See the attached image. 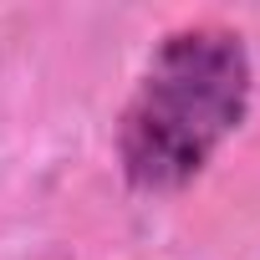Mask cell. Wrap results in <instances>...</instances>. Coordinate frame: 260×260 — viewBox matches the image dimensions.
Instances as JSON below:
<instances>
[{"label": "cell", "mask_w": 260, "mask_h": 260, "mask_svg": "<svg viewBox=\"0 0 260 260\" xmlns=\"http://www.w3.org/2000/svg\"><path fill=\"white\" fill-rule=\"evenodd\" d=\"M250 102V56L230 26H184L158 41L122 107L117 158L133 189H184L240 127Z\"/></svg>", "instance_id": "cell-1"}]
</instances>
